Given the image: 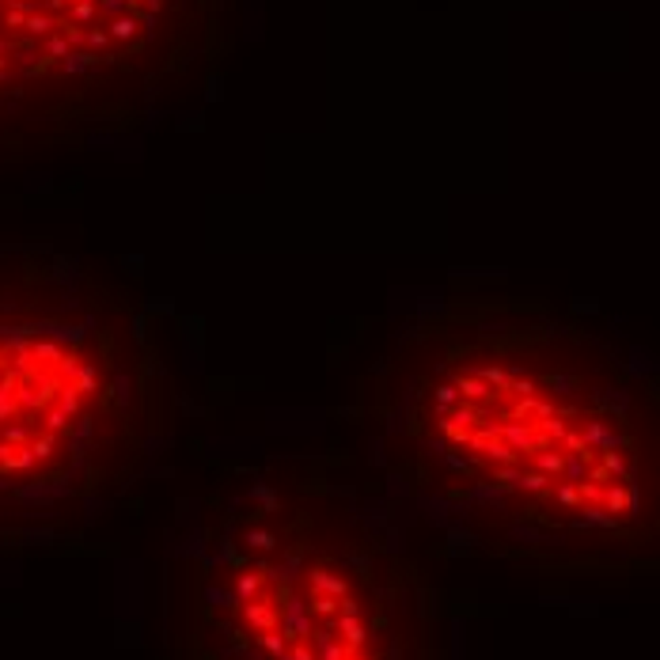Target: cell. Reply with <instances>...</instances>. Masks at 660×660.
Listing matches in <instances>:
<instances>
[{"label": "cell", "mask_w": 660, "mask_h": 660, "mask_svg": "<svg viewBox=\"0 0 660 660\" xmlns=\"http://www.w3.org/2000/svg\"><path fill=\"white\" fill-rule=\"evenodd\" d=\"M391 436L414 444L456 486L444 512H509V539L615 535L642 520L653 395L603 334L535 304H471L429 319L383 365Z\"/></svg>", "instance_id": "6da1fadb"}, {"label": "cell", "mask_w": 660, "mask_h": 660, "mask_svg": "<svg viewBox=\"0 0 660 660\" xmlns=\"http://www.w3.org/2000/svg\"><path fill=\"white\" fill-rule=\"evenodd\" d=\"M175 391L156 315L69 258L0 262V493L53 505L110 452L152 456Z\"/></svg>", "instance_id": "7a4b0ae2"}]
</instances>
